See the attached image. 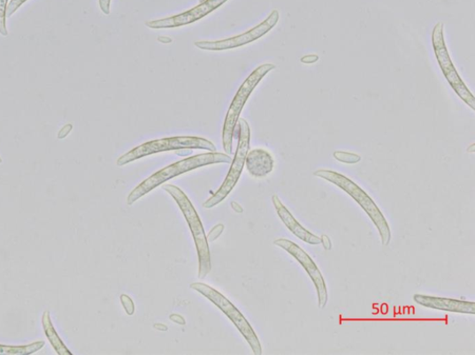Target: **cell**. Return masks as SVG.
I'll list each match as a JSON object with an SVG mask.
<instances>
[{
	"label": "cell",
	"instance_id": "1",
	"mask_svg": "<svg viewBox=\"0 0 475 355\" xmlns=\"http://www.w3.org/2000/svg\"><path fill=\"white\" fill-rule=\"evenodd\" d=\"M232 162L233 159L230 155L218 152H209L206 154H200L197 155L188 157V159L167 166L165 169L149 176L148 179L143 181L140 185H138L129 193L127 197V205L132 206L149 192L164 185L168 180L173 179V178L178 177L181 174L208 165H214L218 163L230 164L232 163Z\"/></svg>",
	"mask_w": 475,
	"mask_h": 355
},
{
	"label": "cell",
	"instance_id": "2",
	"mask_svg": "<svg viewBox=\"0 0 475 355\" xmlns=\"http://www.w3.org/2000/svg\"><path fill=\"white\" fill-rule=\"evenodd\" d=\"M314 176L332 183L335 186L346 192L363 208L377 228L381 236L384 246H388L391 242V230L386 216L375 204L372 197L347 176L329 170H318Z\"/></svg>",
	"mask_w": 475,
	"mask_h": 355
},
{
	"label": "cell",
	"instance_id": "3",
	"mask_svg": "<svg viewBox=\"0 0 475 355\" xmlns=\"http://www.w3.org/2000/svg\"><path fill=\"white\" fill-rule=\"evenodd\" d=\"M163 189L173 197L180 207L184 218L191 230L196 245L199 260L198 278L203 280L212 270L211 253L209 249L204 229L199 218V215L189 201L185 193L179 187L172 185H165Z\"/></svg>",
	"mask_w": 475,
	"mask_h": 355
},
{
	"label": "cell",
	"instance_id": "4",
	"mask_svg": "<svg viewBox=\"0 0 475 355\" xmlns=\"http://www.w3.org/2000/svg\"><path fill=\"white\" fill-rule=\"evenodd\" d=\"M275 69L276 66L271 64L260 65L247 77L239 88L229 111L226 112L223 127L222 142L226 155H231L234 153V132L244 105L249 100L251 94L262 81V79Z\"/></svg>",
	"mask_w": 475,
	"mask_h": 355
},
{
	"label": "cell",
	"instance_id": "5",
	"mask_svg": "<svg viewBox=\"0 0 475 355\" xmlns=\"http://www.w3.org/2000/svg\"><path fill=\"white\" fill-rule=\"evenodd\" d=\"M204 149L209 152H216V146L204 138L196 136H178L164 138V140L149 141L140 147L133 148L126 154L121 155L117 161L119 167L126 166L133 162L142 159V157L172 150L180 149Z\"/></svg>",
	"mask_w": 475,
	"mask_h": 355
},
{
	"label": "cell",
	"instance_id": "6",
	"mask_svg": "<svg viewBox=\"0 0 475 355\" xmlns=\"http://www.w3.org/2000/svg\"><path fill=\"white\" fill-rule=\"evenodd\" d=\"M432 44L436 61L439 63L448 83L455 93L462 98L463 102L474 111L475 97L464 84L461 75L452 62L445 41L443 23H437L434 26L432 33Z\"/></svg>",
	"mask_w": 475,
	"mask_h": 355
},
{
	"label": "cell",
	"instance_id": "7",
	"mask_svg": "<svg viewBox=\"0 0 475 355\" xmlns=\"http://www.w3.org/2000/svg\"><path fill=\"white\" fill-rule=\"evenodd\" d=\"M238 123L239 140L234 160L232 162L230 171L227 173L221 187L211 197V199L203 203V207L207 209L215 208L226 199V196L235 188L242 173L246 155L250 149L251 130L249 124L247 123L244 118L240 117Z\"/></svg>",
	"mask_w": 475,
	"mask_h": 355
},
{
	"label": "cell",
	"instance_id": "8",
	"mask_svg": "<svg viewBox=\"0 0 475 355\" xmlns=\"http://www.w3.org/2000/svg\"><path fill=\"white\" fill-rule=\"evenodd\" d=\"M191 289L200 292L205 298L217 306L241 333L246 342L249 343L252 348L254 353L256 355L262 354V346L257 336V333L234 304L227 300L218 291L207 284L195 283L191 284Z\"/></svg>",
	"mask_w": 475,
	"mask_h": 355
},
{
	"label": "cell",
	"instance_id": "9",
	"mask_svg": "<svg viewBox=\"0 0 475 355\" xmlns=\"http://www.w3.org/2000/svg\"><path fill=\"white\" fill-rule=\"evenodd\" d=\"M279 21L280 12L278 10H273L264 22L249 32L220 42H198L195 43V46L203 50L223 51L249 45L270 33Z\"/></svg>",
	"mask_w": 475,
	"mask_h": 355
},
{
	"label": "cell",
	"instance_id": "10",
	"mask_svg": "<svg viewBox=\"0 0 475 355\" xmlns=\"http://www.w3.org/2000/svg\"><path fill=\"white\" fill-rule=\"evenodd\" d=\"M274 245L290 253L293 258L300 263L303 268L307 271L317 290L318 307L320 309H325L329 301L327 284L325 278H323L321 271L309 253L306 251H303L296 244L287 239H278L274 241Z\"/></svg>",
	"mask_w": 475,
	"mask_h": 355
},
{
	"label": "cell",
	"instance_id": "11",
	"mask_svg": "<svg viewBox=\"0 0 475 355\" xmlns=\"http://www.w3.org/2000/svg\"><path fill=\"white\" fill-rule=\"evenodd\" d=\"M226 2L227 0H204L203 3L192 10L172 17L157 19V21L146 22L145 26L150 29H169L192 25L218 9Z\"/></svg>",
	"mask_w": 475,
	"mask_h": 355
},
{
	"label": "cell",
	"instance_id": "12",
	"mask_svg": "<svg viewBox=\"0 0 475 355\" xmlns=\"http://www.w3.org/2000/svg\"><path fill=\"white\" fill-rule=\"evenodd\" d=\"M413 300L421 306L451 313L475 314V303L464 300L436 298L425 294H414Z\"/></svg>",
	"mask_w": 475,
	"mask_h": 355
},
{
	"label": "cell",
	"instance_id": "13",
	"mask_svg": "<svg viewBox=\"0 0 475 355\" xmlns=\"http://www.w3.org/2000/svg\"><path fill=\"white\" fill-rule=\"evenodd\" d=\"M272 203L283 224L287 226L298 239L311 245H320V237L310 232L306 228H303L296 221L287 208L282 204L277 194L272 196Z\"/></svg>",
	"mask_w": 475,
	"mask_h": 355
},
{
	"label": "cell",
	"instance_id": "14",
	"mask_svg": "<svg viewBox=\"0 0 475 355\" xmlns=\"http://www.w3.org/2000/svg\"><path fill=\"white\" fill-rule=\"evenodd\" d=\"M275 162L272 155L264 149L257 148L247 154L245 166L254 178L261 179L267 177L274 170Z\"/></svg>",
	"mask_w": 475,
	"mask_h": 355
},
{
	"label": "cell",
	"instance_id": "15",
	"mask_svg": "<svg viewBox=\"0 0 475 355\" xmlns=\"http://www.w3.org/2000/svg\"><path fill=\"white\" fill-rule=\"evenodd\" d=\"M42 322L44 334L54 351L60 355H73V352L68 350L58 332L56 331L49 310L43 313Z\"/></svg>",
	"mask_w": 475,
	"mask_h": 355
},
{
	"label": "cell",
	"instance_id": "16",
	"mask_svg": "<svg viewBox=\"0 0 475 355\" xmlns=\"http://www.w3.org/2000/svg\"><path fill=\"white\" fill-rule=\"evenodd\" d=\"M44 341H37L26 345L0 344V355H28L42 350Z\"/></svg>",
	"mask_w": 475,
	"mask_h": 355
},
{
	"label": "cell",
	"instance_id": "17",
	"mask_svg": "<svg viewBox=\"0 0 475 355\" xmlns=\"http://www.w3.org/2000/svg\"><path fill=\"white\" fill-rule=\"evenodd\" d=\"M333 156L336 161L345 164L353 165L361 161V156L359 155L345 151H335Z\"/></svg>",
	"mask_w": 475,
	"mask_h": 355
},
{
	"label": "cell",
	"instance_id": "18",
	"mask_svg": "<svg viewBox=\"0 0 475 355\" xmlns=\"http://www.w3.org/2000/svg\"><path fill=\"white\" fill-rule=\"evenodd\" d=\"M9 0H0V34L8 36L7 7Z\"/></svg>",
	"mask_w": 475,
	"mask_h": 355
},
{
	"label": "cell",
	"instance_id": "19",
	"mask_svg": "<svg viewBox=\"0 0 475 355\" xmlns=\"http://www.w3.org/2000/svg\"><path fill=\"white\" fill-rule=\"evenodd\" d=\"M121 303L123 307L125 308L126 313L128 315H133L135 313V304L133 302V300L129 298L126 294L121 295Z\"/></svg>",
	"mask_w": 475,
	"mask_h": 355
},
{
	"label": "cell",
	"instance_id": "20",
	"mask_svg": "<svg viewBox=\"0 0 475 355\" xmlns=\"http://www.w3.org/2000/svg\"><path fill=\"white\" fill-rule=\"evenodd\" d=\"M225 227L223 224H218L206 235V240L208 243H213L219 238V236L224 231Z\"/></svg>",
	"mask_w": 475,
	"mask_h": 355
},
{
	"label": "cell",
	"instance_id": "21",
	"mask_svg": "<svg viewBox=\"0 0 475 355\" xmlns=\"http://www.w3.org/2000/svg\"><path fill=\"white\" fill-rule=\"evenodd\" d=\"M27 0H11L7 7V18L11 17Z\"/></svg>",
	"mask_w": 475,
	"mask_h": 355
},
{
	"label": "cell",
	"instance_id": "22",
	"mask_svg": "<svg viewBox=\"0 0 475 355\" xmlns=\"http://www.w3.org/2000/svg\"><path fill=\"white\" fill-rule=\"evenodd\" d=\"M320 245H323V247H325L326 250L327 251H331L332 248H333V243L330 239V237L328 235H326V234H323L321 237H320Z\"/></svg>",
	"mask_w": 475,
	"mask_h": 355
},
{
	"label": "cell",
	"instance_id": "23",
	"mask_svg": "<svg viewBox=\"0 0 475 355\" xmlns=\"http://www.w3.org/2000/svg\"><path fill=\"white\" fill-rule=\"evenodd\" d=\"M319 57L318 55H307L305 57H301V63L305 64H312L318 61Z\"/></svg>",
	"mask_w": 475,
	"mask_h": 355
},
{
	"label": "cell",
	"instance_id": "24",
	"mask_svg": "<svg viewBox=\"0 0 475 355\" xmlns=\"http://www.w3.org/2000/svg\"><path fill=\"white\" fill-rule=\"evenodd\" d=\"M99 4L102 11L105 15H109L111 8V0H99Z\"/></svg>",
	"mask_w": 475,
	"mask_h": 355
},
{
	"label": "cell",
	"instance_id": "25",
	"mask_svg": "<svg viewBox=\"0 0 475 355\" xmlns=\"http://www.w3.org/2000/svg\"><path fill=\"white\" fill-rule=\"evenodd\" d=\"M170 321H173L179 325L184 326L186 324V321L183 317H181L180 314H171L170 315Z\"/></svg>",
	"mask_w": 475,
	"mask_h": 355
},
{
	"label": "cell",
	"instance_id": "26",
	"mask_svg": "<svg viewBox=\"0 0 475 355\" xmlns=\"http://www.w3.org/2000/svg\"><path fill=\"white\" fill-rule=\"evenodd\" d=\"M232 207L234 210H235L238 213H241L243 211L241 207L235 202H232Z\"/></svg>",
	"mask_w": 475,
	"mask_h": 355
},
{
	"label": "cell",
	"instance_id": "27",
	"mask_svg": "<svg viewBox=\"0 0 475 355\" xmlns=\"http://www.w3.org/2000/svg\"><path fill=\"white\" fill-rule=\"evenodd\" d=\"M155 328L159 330L166 331L167 328L163 324H156Z\"/></svg>",
	"mask_w": 475,
	"mask_h": 355
},
{
	"label": "cell",
	"instance_id": "28",
	"mask_svg": "<svg viewBox=\"0 0 475 355\" xmlns=\"http://www.w3.org/2000/svg\"><path fill=\"white\" fill-rule=\"evenodd\" d=\"M474 147H475V145L472 144V145L468 148L467 152H468V153H471V154H473L474 151H475V150H474Z\"/></svg>",
	"mask_w": 475,
	"mask_h": 355
},
{
	"label": "cell",
	"instance_id": "29",
	"mask_svg": "<svg viewBox=\"0 0 475 355\" xmlns=\"http://www.w3.org/2000/svg\"><path fill=\"white\" fill-rule=\"evenodd\" d=\"M4 162L2 157H0V164H2Z\"/></svg>",
	"mask_w": 475,
	"mask_h": 355
}]
</instances>
